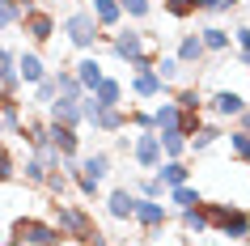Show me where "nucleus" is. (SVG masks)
<instances>
[{"instance_id": "nucleus-1", "label": "nucleus", "mask_w": 250, "mask_h": 246, "mask_svg": "<svg viewBox=\"0 0 250 246\" xmlns=\"http://www.w3.org/2000/svg\"><path fill=\"white\" fill-rule=\"evenodd\" d=\"M106 43H110V55L115 60H123V64L132 68V72H145V68H153V60H157V39L153 34H145V30H110L106 34Z\"/></svg>"}, {"instance_id": "nucleus-2", "label": "nucleus", "mask_w": 250, "mask_h": 246, "mask_svg": "<svg viewBox=\"0 0 250 246\" xmlns=\"http://www.w3.org/2000/svg\"><path fill=\"white\" fill-rule=\"evenodd\" d=\"M204 217H208V229L221 233L225 242H250V212L242 204L204 200Z\"/></svg>"}, {"instance_id": "nucleus-3", "label": "nucleus", "mask_w": 250, "mask_h": 246, "mask_svg": "<svg viewBox=\"0 0 250 246\" xmlns=\"http://www.w3.org/2000/svg\"><path fill=\"white\" fill-rule=\"evenodd\" d=\"M9 238L21 242V246H68V238L55 229L47 217H13Z\"/></svg>"}, {"instance_id": "nucleus-4", "label": "nucleus", "mask_w": 250, "mask_h": 246, "mask_svg": "<svg viewBox=\"0 0 250 246\" xmlns=\"http://www.w3.org/2000/svg\"><path fill=\"white\" fill-rule=\"evenodd\" d=\"M60 30H64V39L77 47V51H93L98 43L106 39L102 30H98V22H93V13L89 9H72V13L60 22Z\"/></svg>"}, {"instance_id": "nucleus-5", "label": "nucleus", "mask_w": 250, "mask_h": 246, "mask_svg": "<svg viewBox=\"0 0 250 246\" xmlns=\"http://www.w3.org/2000/svg\"><path fill=\"white\" fill-rule=\"evenodd\" d=\"M17 26L26 30L30 43H39V47H47V43L55 39V30H60V22H55V13L42 4V0H26V13H21V22Z\"/></svg>"}, {"instance_id": "nucleus-6", "label": "nucleus", "mask_w": 250, "mask_h": 246, "mask_svg": "<svg viewBox=\"0 0 250 246\" xmlns=\"http://www.w3.org/2000/svg\"><path fill=\"white\" fill-rule=\"evenodd\" d=\"M132 221L145 229V242L161 238V229L170 225V204H161V200H145V195H136V212Z\"/></svg>"}, {"instance_id": "nucleus-7", "label": "nucleus", "mask_w": 250, "mask_h": 246, "mask_svg": "<svg viewBox=\"0 0 250 246\" xmlns=\"http://www.w3.org/2000/svg\"><path fill=\"white\" fill-rule=\"evenodd\" d=\"M132 161L140 170H157V161H161V140H157V132H136L132 136Z\"/></svg>"}, {"instance_id": "nucleus-8", "label": "nucleus", "mask_w": 250, "mask_h": 246, "mask_svg": "<svg viewBox=\"0 0 250 246\" xmlns=\"http://www.w3.org/2000/svg\"><path fill=\"white\" fill-rule=\"evenodd\" d=\"M85 98V93H81ZM81 98H68V93H55L51 102H47V119L51 123H64V128H81L85 115H81Z\"/></svg>"}, {"instance_id": "nucleus-9", "label": "nucleus", "mask_w": 250, "mask_h": 246, "mask_svg": "<svg viewBox=\"0 0 250 246\" xmlns=\"http://www.w3.org/2000/svg\"><path fill=\"white\" fill-rule=\"evenodd\" d=\"M47 140H51V149L64 157V161L81 157V128H64V123H51V119H47Z\"/></svg>"}, {"instance_id": "nucleus-10", "label": "nucleus", "mask_w": 250, "mask_h": 246, "mask_svg": "<svg viewBox=\"0 0 250 246\" xmlns=\"http://www.w3.org/2000/svg\"><path fill=\"white\" fill-rule=\"evenodd\" d=\"M204 106H208L216 119H237L242 111H246V98H242L237 89H212L208 98H204Z\"/></svg>"}, {"instance_id": "nucleus-11", "label": "nucleus", "mask_w": 250, "mask_h": 246, "mask_svg": "<svg viewBox=\"0 0 250 246\" xmlns=\"http://www.w3.org/2000/svg\"><path fill=\"white\" fill-rule=\"evenodd\" d=\"M85 123H93V132H106V136H119L127 128V106H98Z\"/></svg>"}, {"instance_id": "nucleus-12", "label": "nucleus", "mask_w": 250, "mask_h": 246, "mask_svg": "<svg viewBox=\"0 0 250 246\" xmlns=\"http://www.w3.org/2000/svg\"><path fill=\"white\" fill-rule=\"evenodd\" d=\"M174 85H166V81L153 72V68H145V72H132V98H170Z\"/></svg>"}, {"instance_id": "nucleus-13", "label": "nucleus", "mask_w": 250, "mask_h": 246, "mask_svg": "<svg viewBox=\"0 0 250 246\" xmlns=\"http://www.w3.org/2000/svg\"><path fill=\"white\" fill-rule=\"evenodd\" d=\"M102 204H106V212L115 221H132V212H136V191L132 187H110V191L102 195Z\"/></svg>"}, {"instance_id": "nucleus-14", "label": "nucleus", "mask_w": 250, "mask_h": 246, "mask_svg": "<svg viewBox=\"0 0 250 246\" xmlns=\"http://www.w3.org/2000/svg\"><path fill=\"white\" fill-rule=\"evenodd\" d=\"M85 9L93 13V22H98V30H102V34L119 30V22H123V9H119V0H89Z\"/></svg>"}, {"instance_id": "nucleus-15", "label": "nucleus", "mask_w": 250, "mask_h": 246, "mask_svg": "<svg viewBox=\"0 0 250 246\" xmlns=\"http://www.w3.org/2000/svg\"><path fill=\"white\" fill-rule=\"evenodd\" d=\"M72 72H77V81H81V89H85V93H89L93 85H98V81L106 77V72H102V60H98L93 51H85V55H81L77 64H72Z\"/></svg>"}, {"instance_id": "nucleus-16", "label": "nucleus", "mask_w": 250, "mask_h": 246, "mask_svg": "<svg viewBox=\"0 0 250 246\" xmlns=\"http://www.w3.org/2000/svg\"><path fill=\"white\" fill-rule=\"evenodd\" d=\"M153 174L166 182V191H170V187H183V182H191V166H187V161H174V157H161Z\"/></svg>"}, {"instance_id": "nucleus-17", "label": "nucleus", "mask_w": 250, "mask_h": 246, "mask_svg": "<svg viewBox=\"0 0 250 246\" xmlns=\"http://www.w3.org/2000/svg\"><path fill=\"white\" fill-rule=\"evenodd\" d=\"M17 77H21V85H39V81L47 77L42 55L39 51H21V55H17Z\"/></svg>"}, {"instance_id": "nucleus-18", "label": "nucleus", "mask_w": 250, "mask_h": 246, "mask_svg": "<svg viewBox=\"0 0 250 246\" xmlns=\"http://www.w3.org/2000/svg\"><path fill=\"white\" fill-rule=\"evenodd\" d=\"M89 98L98 106H123V81H115V77H102L98 85L89 89Z\"/></svg>"}, {"instance_id": "nucleus-19", "label": "nucleus", "mask_w": 250, "mask_h": 246, "mask_svg": "<svg viewBox=\"0 0 250 246\" xmlns=\"http://www.w3.org/2000/svg\"><path fill=\"white\" fill-rule=\"evenodd\" d=\"M204 43H199V34H183V39H178V51H174V60H178V64L183 68H195L199 60H204Z\"/></svg>"}, {"instance_id": "nucleus-20", "label": "nucleus", "mask_w": 250, "mask_h": 246, "mask_svg": "<svg viewBox=\"0 0 250 246\" xmlns=\"http://www.w3.org/2000/svg\"><path fill=\"white\" fill-rule=\"evenodd\" d=\"M199 43H204V51L208 55H229V30H221V26H204L199 30Z\"/></svg>"}, {"instance_id": "nucleus-21", "label": "nucleus", "mask_w": 250, "mask_h": 246, "mask_svg": "<svg viewBox=\"0 0 250 246\" xmlns=\"http://www.w3.org/2000/svg\"><path fill=\"white\" fill-rule=\"evenodd\" d=\"M178 225H183V233H187V238L212 233V229H208V217H204V204H195V208H183V212H178Z\"/></svg>"}, {"instance_id": "nucleus-22", "label": "nucleus", "mask_w": 250, "mask_h": 246, "mask_svg": "<svg viewBox=\"0 0 250 246\" xmlns=\"http://www.w3.org/2000/svg\"><path fill=\"white\" fill-rule=\"evenodd\" d=\"M221 136H225V132H221V123H204V128H199L195 132V136H191V140H187V153H208V149H212V144H216V140H221Z\"/></svg>"}, {"instance_id": "nucleus-23", "label": "nucleus", "mask_w": 250, "mask_h": 246, "mask_svg": "<svg viewBox=\"0 0 250 246\" xmlns=\"http://www.w3.org/2000/svg\"><path fill=\"white\" fill-rule=\"evenodd\" d=\"M17 179L26 182V187H42V179H47V161H42L39 153H30L21 166H17Z\"/></svg>"}, {"instance_id": "nucleus-24", "label": "nucleus", "mask_w": 250, "mask_h": 246, "mask_svg": "<svg viewBox=\"0 0 250 246\" xmlns=\"http://www.w3.org/2000/svg\"><path fill=\"white\" fill-rule=\"evenodd\" d=\"M166 204L183 212V208H195V204H204V195H199V187L183 182V187H170V191H166Z\"/></svg>"}, {"instance_id": "nucleus-25", "label": "nucleus", "mask_w": 250, "mask_h": 246, "mask_svg": "<svg viewBox=\"0 0 250 246\" xmlns=\"http://www.w3.org/2000/svg\"><path fill=\"white\" fill-rule=\"evenodd\" d=\"M81 170H85L89 179L102 182L106 174H110V153H102V149H98V153H85V157H81Z\"/></svg>"}, {"instance_id": "nucleus-26", "label": "nucleus", "mask_w": 250, "mask_h": 246, "mask_svg": "<svg viewBox=\"0 0 250 246\" xmlns=\"http://www.w3.org/2000/svg\"><path fill=\"white\" fill-rule=\"evenodd\" d=\"M153 128L157 132H178V106H174V98H166V102L153 111Z\"/></svg>"}, {"instance_id": "nucleus-27", "label": "nucleus", "mask_w": 250, "mask_h": 246, "mask_svg": "<svg viewBox=\"0 0 250 246\" xmlns=\"http://www.w3.org/2000/svg\"><path fill=\"white\" fill-rule=\"evenodd\" d=\"M17 182V157H13V144L0 140V187Z\"/></svg>"}, {"instance_id": "nucleus-28", "label": "nucleus", "mask_w": 250, "mask_h": 246, "mask_svg": "<svg viewBox=\"0 0 250 246\" xmlns=\"http://www.w3.org/2000/svg\"><path fill=\"white\" fill-rule=\"evenodd\" d=\"M51 77H55V93H68V98H81V93H85V89H81V81H77V72H72V68H55Z\"/></svg>"}, {"instance_id": "nucleus-29", "label": "nucleus", "mask_w": 250, "mask_h": 246, "mask_svg": "<svg viewBox=\"0 0 250 246\" xmlns=\"http://www.w3.org/2000/svg\"><path fill=\"white\" fill-rule=\"evenodd\" d=\"M153 72H157L166 85H174V81H178V72H183V64H178L174 55H161V51H157V60H153Z\"/></svg>"}, {"instance_id": "nucleus-30", "label": "nucleus", "mask_w": 250, "mask_h": 246, "mask_svg": "<svg viewBox=\"0 0 250 246\" xmlns=\"http://www.w3.org/2000/svg\"><path fill=\"white\" fill-rule=\"evenodd\" d=\"M21 13H26V0H0V30H9L21 22Z\"/></svg>"}, {"instance_id": "nucleus-31", "label": "nucleus", "mask_w": 250, "mask_h": 246, "mask_svg": "<svg viewBox=\"0 0 250 246\" xmlns=\"http://www.w3.org/2000/svg\"><path fill=\"white\" fill-rule=\"evenodd\" d=\"M229 39H233L237 47H242V51L233 55V60H237V68H246V72H250V26H237L233 34H229Z\"/></svg>"}, {"instance_id": "nucleus-32", "label": "nucleus", "mask_w": 250, "mask_h": 246, "mask_svg": "<svg viewBox=\"0 0 250 246\" xmlns=\"http://www.w3.org/2000/svg\"><path fill=\"white\" fill-rule=\"evenodd\" d=\"M136 195H145V200H166V182L157 174H145V179L136 182Z\"/></svg>"}, {"instance_id": "nucleus-33", "label": "nucleus", "mask_w": 250, "mask_h": 246, "mask_svg": "<svg viewBox=\"0 0 250 246\" xmlns=\"http://www.w3.org/2000/svg\"><path fill=\"white\" fill-rule=\"evenodd\" d=\"M199 128H204V111H178V132H183L187 140H191Z\"/></svg>"}, {"instance_id": "nucleus-34", "label": "nucleus", "mask_w": 250, "mask_h": 246, "mask_svg": "<svg viewBox=\"0 0 250 246\" xmlns=\"http://www.w3.org/2000/svg\"><path fill=\"white\" fill-rule=\"evenodd\" d=\"M119 9L132 17V22H145V17L153 13V0H119Z\"/></svg>"}, {"instance_id": "nucleus-35", "label": "nucleus", "mask_w": 250, "mask_h": 246, "mask_svg": "<svg viewBox=\"0 0 250 246\" xmlns=\"http://www.w3.org/2000/svg\"><path fill=\"white\" fill-rule=\"evenodd\" d=\"M161 9L178 22H187V17H195V0H161Z\"/></svg>"}, {"instance_id": "nucleus-36", "label": "nucleus", "mask_w": 250, "mask_h": 246, "mask_svg": "<svg viewBox=\"0 0 250 246\" xmlns=\"http://www.w3.org/2000/svg\"><path fill=\"white\" fill-rule=\"evenodd\" d=\"M127 123L136 132H157L153 128V111H140V106H127Z\"/></svg>"}, {"instance_id": "nucleus-37", "label": "nucleus", "mask_w": 250, "mask_h": 246, "mask_svg": "<svg viewBox=\"0 0 250 246\" xmlns=\"http://www.w3.org/2000/svg\"><path fill=\"white\" fill-rule=\"evenodd\" d=\"M51 98H55V77L47 72V77L34 85V106H42V111H47V102H51Z\"/></svg>"}, {"instance_id": "nucleus-38", "label": "nucleus", "mask_w": 250, "mask_h": 246, "mask_svg": "<svg viewBox=\"0 0 250 246\" xmlns=\"http://www.w3.org/2000/svg\"><path fill=\"white\" fill-rule=\"evenodd\" d=\"M229 149H233L237 161H246V166H250V136H246V132H229Z\"/></svg>"}, {"instance_id": "nucleus-39", "label": "nucleus", "mask_w": 250, "mask_h": 246, "mask_svg": "<svg viewBox=\"0 0 250 246\" xmlns=\"http://www.w3.org/2000/svg\"><path fill=\"white\" fill-rule=\"evenodd\" d=\"M229 0H195V13H229Z\"/></svg>"}, {"instance_id": "nucleus-40", "label": "nucleus", "mask_w": 250, "mask_h": 246, "mask_svg": "<svg viewBox=\"0 0 250 246\" xmlns=\"http://www.w3.org/2000/svg\"><path fill=\"white\" fill-rule=\"evenodd\" d=\"M237 132H246V136H250V106L242 111V115H237Z\"/></svg>"}, {"instance_id": "nucleus-41", "label": "nucleus", "mask_w": 250, "mask_h": 246, "mask_svg": "<svg viewBox=\"0 0 250 246\" xmlns=\"http://www.w3.org/2000/svg\"><path fill=\"white\" fill-rule=\"evenodd\" d=\"M0 136H4V119H0Z\"/></svg>"}, {"instance_id": "nucleus-42", "label": "nucleus", "mask_w": 250, "mask_h": 246, "mask_svg": "<svg viewBox=\"0 0 250 246\" xmlns=\"http://www.w3.org/2000/svg\"><path fill=\"white\" fill-rule=\"evenodd\" d=\"M229 4H233V9H237V4H242V0H229Z\"/></svg>"}, {"instance_id": "nucleus-43", "label": "nucleus", "mask_w": 250, "mask_h": 246, "mask_svg": "<svg viewBox=\"0 0 250 246\" xmlns=\"http://www.w3.org/2000/svg\"><path fill=\"white\" fill-rule=\"evenodd\" d=\"M13 246H21V242H13Z\"/></svg>"}]
</instances>
